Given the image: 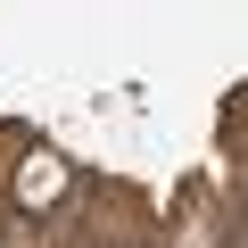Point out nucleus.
I'll use <instances>...</instances> for the list:
<instances>
[{"instance_id": "1", "label": "nucleus", "mask_w": 248, "mask_h": 248, "mask_svg": "<svg viewBox=\"0 0 248 248\" xmlns=\"http://www.w3.org/2000/svg\"><path fill=\"white\" fill-rule=\"evenodd\" d=\"M58 190H66V166H58V157H25V174H17V199H25V207H50Z\"/></svg>"}]
</instances>
